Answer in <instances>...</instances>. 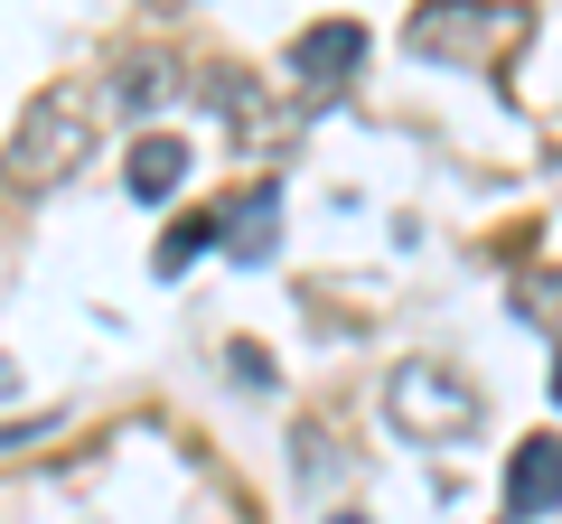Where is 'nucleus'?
<instances>
[{
	"mask_svg": "<svg viewBox=\"0 0 562 524\" xmlns=\"http://www.w3.org/2000/svg\"><path fill=\"white\" fill-rule=\"evenodd\" d=\"M85 150H94V94H85V84H57V94H38V113H29L20 141H10V179L57 187Z\"/></svg>",
	"mask_w": 562,
	"mask_h": 524,
	"instance_id": "obj_1",
	"label": "nucleus"
},
{
	"mask_svg": "<svg viewBox=\"0 0 562 524\" xmlns=\"http://www.w3.org/2000/svg\"><path fill=\"white\" fill-rule=\"evenodd\" d=\"M516 38H525V10H487V0H431L403 29L413 57H460V66H487V47H516Z\"/></svg>",
	"mask_w": 562,
	"mask_h": 524,
	"instance_id": "obj_2",
	"label": "nucleus"
},
{
	"mask_svg": "<svg viewBox=\"0 0 562 524\" xmlns=\"http://www.w3.org/2000/svg\"><path fill=\"white\" fill-rule=\"evenodd\" d=\"M384 412H394L413 441H469V431L487 422V403L460 375H441V365H403V375L384 384Z\"/></svg>",
	"mask_w": 562,
	"mask_h": 524,
	"instance_id": "obj_3",
	"label": "nucleus"
},
{
	"mask_svg": "<svg viewBox=\"0 0 562 524\" xmlns=\"http://www.w3.org/2000/svg\"><path fill=\"white\" fill-rule=\"evenodd\" d=\"M357 57H366V29H357V20H319V29H301V38H291V76H301L310 94L347 84V76H357Z\"/></svg>",
	"mask_w": 562,
	"mask_h": 524,
	"instance_id": "obj_4",
	"label": "nucleus"
},
{
	"mask_svg": "<svg viewBox=\"0 0 562 524\" xmlns=\"http://www.w3.org/2000/svg\"><path fill=\"white\" fill-rule=\"evenodd\" d=\"M553 505H562V441L535 431V441H516V459H506V515H553Z\"/></svg>",
	"mask_w": 562,
	"mask_h": 524,
	"instance_id": "obj_5",
	"label": "nucleus"
},
{
	"mask_svg": "<svg viewBox=\"0 0 562 524\" xmlns=\"http://www.w3.org/2000/svg\"><path fill=\"white\" fill-rule=\"evenodd\" d=\"M179 179H188V141H179V132H140L132 160H122V187H132L140 206H160Z\"/></svg>",
	"mask_w": 562,
	"mask_h": 524,
	"instance_id": "obj_6",
	"label": "nucleus"
},
{
	"mask_svg": "<svg viewBox=\"0 0 562 524\" xmlns=\"http://www.w3.org/2000/svg\"><path fill=\"white\" fill-rule=\"evenodd\" d=\"M272 225H281V187L262 179V187H244V197L225 206V253H235V262H262V253L281 243Z\"/></svg>",
	"mask_w": 562,
	"mask_h": 524,
	"instance_id": "obj_7",
	"label": "nucleus"
},
{
	"mask_svg": "<svg viewBox=\"0 0 562 524\" xmlns=\"http://www.w3.org/2000/svg\"><path fill=\"white\" fill-rule=\"evenodd\" d=\"M216 243H225V216H179V225L160 235V253H150V272H160V282H179L188 262L216 253Z\"/></svg>",
	"mask_w": 562,
	"mask_h": 524,
	"instance_id": "obj_8",
	"label": "nucleus"
},
{
	"mask_svg": "<svg viewBox=\"0 0 562 524\" xmlns=\"http://www.w3.org/2000/svg\"><path fill=\"white\" fill-rule=\"evenodd\" d=\"M179 94V66L169 57H132V76H122V113H150V103Z\"/></svg>",
	"mask_w": 562,
	"mask_h": 524,
	"instance_id": "obj_9",
	"label": "nucleus"
},
{
	"mask_svg": "<svg viewBox=\"0 0 562 524\" xmlns=\"http://www.w3.org/2000/svg\"><path fill=\"white\" fill-rule=\"evenodd\" d=\"M525 309H535V319H562V282H553V272H535V282H525Z\"/></svg>",
	"mask_w": 562,
	"mask_h": 524,
	"instance_id": "obj_10",
	"label": "nucleus"
},
{
	"mask_svg": "<svg viewBox=\"0 0 562 524\" xmlns=\"http://www.w3.org/2000/svg\"><path fill=\"white\" fill-rule=\"evenodd\" d=\"M10 384H20V375H10V356H0V403H10Z\"/></svg>",
	"mask_w": 562,
	"mask_h": 524,
	"instance_id": "obj_11",
	"label": "nucleus"
},
{
	"mask_svg": "<svg viewBox=\"0 0 562 524\" xmlns=\"http://www.w3.org/2000/svg\"><path fill=\"white\" fill-rule=\"evenodd\" d=\"M553 403H562V365H553Z\"/></svg>",
	"mask_w": 562,
	"mask_h": 524,
	"instance_id": "obj_12",
	"label": "nucleus"
},
{
	"mask_svg": "<svg viewBox=\"0 0 562 524\" xmlns=\"http://www.w3.org/2000/svg\"><path fill=\"white\" fill-rule=\"evenodd\" d=\"M338 524H366V515H338Z\"/></svg>",
	"mask_w": 562,
	"mask_h": 524,
	"instance_id": "obj_13",
	"label": "nucleus"
}]
</instances>
